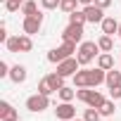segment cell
I'll return each mask as SVG.
<instances>
[{
  "label": "cell",
  "mask_w": 121,
  "mask_h": 121,
  "mask_svg": "<svg viewBox=\"0 0 121 121\" xmlns=\"http://www.w3.org/2000/svg\"><path fill=\"white\" fill-rule=\"evenodd\" d=\"M97 52H102V50H100V45H97L95 40H83V43H78L76 59L81 62V67H88L93 59H95V55H97Z\"/></svg>",
  "instance_id": "1"
},
{
  "label": "cell",
  "mask_w": 121,
  "mask_h": 121,
  "mask_svg": "<svg viewBox=\"0 0 121 121\" xmlns=\"http://www.w3.org/2000/svg\"><path fill=\"white\" fill-rule=\"evenodd\" d=\"M78 48H76V43H71V40H64L59 48H55V50H50L48 52V62H52V64H59V62H64L67 57H74V52H76Z\"/></svg>",
  "instance_id": "2"
},
{
  "label": "cell",
  "mask_w": 121,
  "mask_h": 121,
  "mask_svg": "<svg viewBox=\"0 0 121 121\" xmlns=\"http://www.w3.org/2000/svg\"><path fill=\"white\" fill-rule=\"evenodd\" d=\"M5 48L10 52H31L33 50V40H31L29 33H24V36H10L7 43H5Z\"/></svg>",
  "instance_id": "3"
},
{
  "label": "cell",
  "mask_w": 121,
  "mask_h": 121,
  "mask_svg": "<svg viewBox=\"0 0 121 121\" xmlns=\"http://www.w3.org/2000/svg\"><path fill=\"white\" fill-rule=\"evenodd\" d=\"M76 100L86 102L88 107L100 109V107H102V102H104V95H102L100 90H93V88H78V90H76Z\"/></svg>",
  "instance_id": "4"
},
{
  "label": "cell",
  "mask_w": 121,
  "mask_h": 121,
  "mask_svg": "<svg viewBox=\"0 0 121 121\" xmlns=\"http://www.w3.org/2000/svg\"><path fill=\"white\" fill-rule=\"evenodd\" d=\"M48 107H50V97L43 95V93H36V95H31V97L26 100V109H29V112H43V109H48Z\"/></svg>",
  "instance_id": "5"
},
{
  "label": "cell",
  "mask_w": 121,
  "mask_h": 121,
  "mask_svg": "<svg viewBox=\"0 0 121 121\" xmlns=\"http://www.w3.org/2000/svg\"><path fill=\"white\" fill-rule=\"evenodd\" d=\"M78 69H81V62H78L76 57H67L64 62H59V64H57V74H62L64 78H67V76H74Z\"/></svg>",
  "instance_id": "6"
},
{
  "label": "cell",
  "mask_w": 121,
  "mask_h": 121,
  "mask_svg": "<svg viewBox=\"0 0 121 121\" xmlns=\"http://www.w3.org/2000/svg\"><path fill=\"white\" fill-rule=\"evenodd\" d=\"M62 40H71V43H83V26L81 24H71L62 31Z\"/></svg>",
  "instance_id": "7"
},
{
  "label": "cell",
  "mask_w": 121,
  "mask_h": 121,
  "mask_svg": "<svg viewBox=\"0 0 121 121\" xmlns=\"http://www.w3.org/2000/svg\"><path fill=\"white\" fill-rule=\"evenodd\" d=\"M40 26H43V14H40V12H38V14H33V17H24V24H22L24 33L33 36V33H38V31H40Z\"/></svg>",
  "instance_id": "8"
},
{
  "label": "cell",
  "mask_w": 121,
  "mask_h": 121,
  "mask_svg": "<svg viewBox=\"0 0 121 121\" xmlns=\"http://www.w3.org/2000/svg\"><path fill=\"white\" fill-rule=\"evenodd\" d=\"M86 78H88V88H97L100 83H104L107 78V71L95 67V69H86Z\"/></svg>",
  "instance_id": "9"
},
{
  "label": "cell",
  "mask_w": 121,
  "mask_h": 121,
  "mask_svg": "<svg viewBox=\"0 0 121 121\" xmlns=\"http://www.w3.org/2000/svg\"><path fill=\"white\" fill-rule=\"evenodd\" d=\"M55 114H57L59 121H71V119H76V109H74L71 102H62V104H57Z\"/></svg>",
  "instance_id": "10"
},
{
  "label": "cell",
  "mask_w": 121,
  "mask_h": 121,
  "mask_svg": "<svg viewBox=\"0 0 121 121\" xmlns=\"http://www.w3.org/2000/svg\"><path fill=\"white\" fill-rule=\"evenodd\" d=\"M83 12H86V17H88V22H90V24H102V19H104V10H102V7H97L95 3H93V5H86V7H83Z\"/></svg>",
  "instance_id": "11"
},
{
  "label": "cell",
  "mask_w": 121,
  "mask_h": 121,
  "mask_svg": "<svg viewBox=\"0 0 121 121\" xmlns=\"http://www.w3.org/2000/svg\"><path fill=\"white\" fill-rule=\"evenodd\" d=\"M119 24H121V22H116L114 17H104L100 26H102V33H107V36H114V33H119Z\"/></svg>",
  "instance_id": "12"
},
{
  "label": "cell",
  "mask_w": 121,
  "mask_h": 121,
  "mask_svg": "<svg viewBox=\"0 0 121 121\" xmlns=\"http://www.w3.org/2000/svg\"><path fill=\"white\" fill-rule=\"evenodd\" d=\"M26 76H29V74H26V67H22V64H14V67L10 69V78H12L14 83H24Z\"/></svg>",
  "instance_id": "13"
},
{
  "label": "cell",
  "mask_w": 121,
  "mask_h": 121,
  "mask_svg": "<svg viewBox=\"0 0 121 121\" xmlns=\"http://www.w3.org/2000/svg\"><path fill=\"white\" fill-rule=\"evenodd\" d=\"M97 67L104 69V71L114 69V57H112V52H100V55H97Z\"/></svg>",
  "instance_id": "14"
},
{
  "label": "cell",
  "mask_w": 121,
  "mask_h": 121,
  "mask_svg": "<svg viewBox=\"0 0 121 121\" xmlns=\"http://www.w3.org/2000/svg\"><path fill=\"white\" fill-rule=\"evenodd\" d=\"M0 119H19V116H17V109L10 102H0Z\"/></svg>",
  "instance_id": "15"
},
{
  "label": "cell",
  "mask_w": 121,
  "mask_h": 121,
  "mask_svg": "<svg viewBox=\"0 0 121 121\" xmlns=\"http://www.w3.org/2000/svg\"><path fill=\"white\" fill-rule=\"evenodd\" d=\"M45 78H48V83L52 86V90H55V93H57L59 88H64V76H62V74H57V71H55V74H48Z\"/></svg>",
  "instance_id": "16"
},
{
  "label": "cell",
  "mask_w": 121,
  "mask_h": 121,
  "mask_svg": "<svg viewBox=\"0 0 121 121\" xmlns=\"http://www.w3.org/2000/svg\"><path fill=\"white\" fill-rule=\"evenodd\" d=\"M97 45H100L102 52H112V50H114V40H112V36H107V33H102V36L97 38Z\"/></svg>",
  "instance_id": "17"
},
{
  "label": "cell",
  "mask_w": 121,
  "mask_h": 121,
  "mask_svg": "<svg viewBox=\"0 0 121 121\" xmlns=\"http://www.w3.org/2000/svg\"><path fill=\"white\" fill-rule=\"evenodd\" d=\"M104 83H107L109 88L119 86V83H121V71H116V69H109V71H107V78H104Z\"/></svg>",
  "instance_id": "18"
},
{
  "label": "cell",
  "mask_w": 121,
  "mask_h": 121,
  "mask_svg": "<svg viewBox=\"0 0 121 121\" xmlns=\"http://www.w3.org/2000/svg\"><path fill=\"white\" fill-rule=\"evenodd\" d=\"M57 93H59V100H62V102H71V100L76 97V88H69V86L59 88Z\"/></svg>",
  "instance_id": "19"
},
{
  "label": "cell",
  "mask_w": 121,
  "mask_h": 121,
  "mask_svg": "<svg viewBox=\"0 0 121 121\" xmlns=\"http://www.w3.org/2000/svg\"><path fill=\"white\" fill-rule=\"evenodd\" d=\"M22 14H24V17H33V14H38V5L33 3V0H24V5H22Z\"/></svg>",
  "instance_id": "20"
},
{
  "label": "cell",
  "mask_w": 121,
  "mask_h": 121,
  "mask_svg": "<svg viewBox=\"0 0 121 121\" xmlns=\"http://www.w3.org/2000/svg\"><path fill=\"white\" fill-rule=\"evenodd\" d=\"M69 22H71V24H81V26H83V24L88 22V17H86V12H83V10H74V12L69 14Z\"/></svg>",
  "instance_id": "21"
},
{
  "label": "cell",
  "mask_w": 121,
  "mask_h": 121,
  "mask_svg": "<svg viewBox=\"0 0 121 121\" xmlns=\"http://www.w3.org/2000/svg\"><path fill=\"white\" fill-rule=\"evenodd\" d=\"M114 112H116L114 100H104V102H102V107H100V114H102V116H112Z\"/></svg>",
  "instance_id": "22"
},
{
  "label": "cell",
  "mask_w": 121,
  "mask_h": 121,
  "mask_svg": "<svg viewBox=\"0 0 121 121\" xmlns=\"http://www.w3.org/2000/svg\"><path fill=\"white\" fill-rule=\"evenodd\" d=\"M100 109H95V107H88L86 109V114H83V121H100Z\"/></svg>",
  "instance_id": "23"
},
{
  "label": "cell",
  "mask_w": 121,
  "mask_h": 121,
  "mask_svg": "<svg viewBox=\"0 0 121 121\" xmlns=\"http://www.w3.org/2000/svg\"><path fill=\"white\" fill-rule=\"evenodd\" d=\"M76 5H78V0H62L59 10H62V12H67V14H71V12L76 10Z\"/></svg>",
  "instance_id": "24"
},
{
  "label": "cell",
  "mask_w": 121,
  "mask_h": 121,
  "mask_svg": "<svg viewBox=\"0 0 121 121\" xmlns=\"http://www.w3.org/2000/svg\"><path fill=\"white\" fill-rule=\"evenodd\" d=\"M38 93H43V95H48V97H50V95L55 93V90H52V86L48 83V78H43V81L38 83Z\"/></svg>",
  "instance_id": "25"
},
{
  "label": "cell",
  "mask_w": 121,
  "mask_h": 121,
  "mask_svg": "<svg viewBox=\"0 0 121 121\" xmlns=\"http://www.w3.org/2000/svg\"><path fill=\"white\" fill-rule=\"evenodd\" d=\"M22 5H24V0H7V3H5V10H7V12H17V10H22Z\"/></svg>",
  "instance_id": "26"
},
{
  "label": "cell",
  "mask_w": 121,
  "mask_h": 121,
  "mask_svg": "<svg viewBox=\"0 0 121 121\" xmlns=\"http://www.w3.org/2000/svg\"><path fill=\"white\" fill-rule=\"evenodd\" d=\"M43 10H57L59 5H62V0H40Z\"/></svg>",
  "instance_id": "27"
},
{
  "label": "cell",
  "mask_w": 121,
  "mask_h": 121,
  "mask_svg": "<svg viewBox=\"0 0 121 121\" xmlns=\"http://www.w3.org/2000/svg\"><path fill=\"white\" fill-rule=\"evenodd\" d=\"M109 93H112V100H119L121 97V83L114 86V88H109Z\"/></svg>",
  "instance_id": "28"
},
{
  "label": "cell",
  "mask_w": 121,
  "mask_h": 121,
  "mask_svg": "<svg viewBox=\"0 0 121 121\" xmlns=\"http://www.w3.org/2000/svg\"><path fill=\"white\" fill-rule=\"evenodd\" d=\"M5 76H10V67L7 62H0V78H5Z\"/></svg>",
  "instance_id": "29"
},
{
  "label": "cell",
  "mask_w": 121,
  "mask_h": 121,
  "mask_svg": "<svg viewBox=\"0 0 121 121\" xmlns=\"http://www.w3.org/2000/svg\"><path fill=\"white\" fill-rule=\"evenodd\" d=\"M7 38H10V36H7V29H5V24H3V26H0V43H7Z\"/></svg>",
  "instance_id": "30"
},
{
  "label": "cell",
  "mask_w": 121,
  "mask_h": 121,
  "mask_svg": "<svg viewBox=\"0 0 121 121\" xmlns=\"http://www.w3.org/2000/svg\"><path fill=\"white\" fill-rule=\"evenodd\" d=\"M95 5H97V7H102V10H107V7L112 5V0H95Z\"/></svg>",
  "instance_id": "31"
},
{
  "label": "cell",
  "mask_w": 121,
  "mask_h": 121,
  "mask_svg": "<svg viewBox=\"0 0 121 121\" xmlns=\"http://www.w3.org/2000/svg\"><path fill=\"white\" fill-rule=\"evenodd\" d=\"M78 3H81V5L86 7V5H93V3H95V0H78Z\"/></svg>",
  "instance_id": "32"
},
{
  "label": "cell",
  "mask_w": 121,
  "mask_h": 121,
  "mask_svg": "<svg viewBox=\"0 0 121 121\" xmlns=\"http://www.w3.org/2000/svg\"><path fill=\"white\" fill-rule=\"evenodd\" d=\"M3 121H19V119H3Z\"/></svg>",
  "instance_id": "33"
},
{
  "label": "cell",
  "mask_w": 121,
  "mask_h": 121,
  "mask_svg": "<svg viewBox=\"0 0 121 121\" xmlns=\"http://www.w3.org/2000/svg\"><path fill=\"white\" fill-rule=\"evenodd\" d=\"M119 36H121V24H119Z\"/></svg>",
  "instance_id": "34"
},
{
  "label": "cell",
  "mask_w": 121,
  "mask_h": 121,
  "mask_svg": "<svg viewBox=\"0 0 121 121\" xmlns=\"http://www.w3.org/2000/svg\"><path fill=\"white\" fill-rule=\"evenodd\" d=\"M71 121H78V119H71ZM81 121H83V119H81Z\"/></svg>",
  "instance_id": "35"
}]
</instances>
